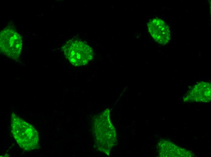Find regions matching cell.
I'll return each mask as SVG.
<instances>
[{
	"label": "cell",
	"instance_id": "6da1fadb",
	"mask_svg": "<svg viewBox=\"0 0 211 157\" xmlns=\"http://www.w3.org/2000/svg\"><path fill=\"white\" fill-rule=\"evenodd\" d=\"M11 124L12 133L20 148L26 151L38 149L39 133L32 125L14 113L11 115Z\"/></svg>",
	"mask_w": 211,
	"mask_h": 157
},
{
	"label": "cell",
	"instance_id": "7a4b0ae2",
	"mask_svg": "<svg viewBox=\"0 0 211 157\" xmlns=\"http://www.w3.org/2000/svg\"><path fill=\"white\" fill-rule=\"evenodd\" d=\"M62 49L65 57L74 66L86 65L93 58L92 48L81 41L70 40L65 43Z\"/></svg>",
	"mask_w": 211,
	"mask_h": 157
},
{
	"label": "cell",
	"instance_id": "3957f363",
	"mask_svg": "<svg viewBox=\"0 0 211 157\" xmlns=\"http://www.w3.org/2000/svg\"><path fill=\"white\" fill-rule=\"evenodd\" d=\"M22 48V39L16 30L8 26L0 34V48L2 53L14 59L20 57Z\"/></svg>",
	"mask_w": 211,
	"mask_h": 157
},
{
	"label": "cell",
	"instance_id": "277c9868",
	"mask_svg": "<svg viewBox=\"0 0 211 157\" xmlns=\"http://www.w3.org/2000/svg\"><path fill=\"white\" fill-rule=\"evenodd\" d=\"M148 31L152 38L160 44L168 43L170 39V31L168 25L163 20L155 18L147 24Z\"/></svg>",
	"mask_w": 211,
	"mask_h": 157
}]
</instances>
